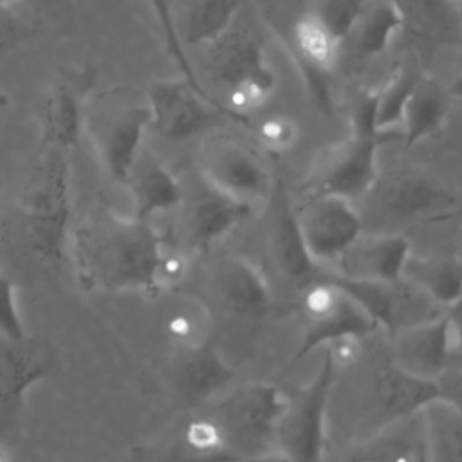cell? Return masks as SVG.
<instances>
[{
	"mask_svg": "<svg viewBox=\"0 0 462 462\" xmlns=\"http://www.w3.org/2000/svg\"><path fill=\"white\" fill-rule=\"evenodd\" d=\"M70 256L81 285L101 292H159V269L168 244L153 222L110 209L70 231Z\"/></svg>",
	"mask_w": 462,
	"mask_h": 462,
	"instance_id": "obj_1",
	"label": "cell"
},
{
	"mask_svg": "<svg viewBox=\"0 0 462 462\" xmlns=\"http://www.w3.org/2000/svg\"><path fill=\"white\" fill-rule=\"evenodd\" d=\"M180 442L184 451L199 462H238L226 428L213 413L191 417L180 431Z\"/></svg>",
	"mask_w": 462,
	"mask_h": 462,
	"instance_id": "obj_31",
	"label": "cell"
},
{
	"mask_svg": "<svg viewBox=\"0 0 462 462\" xmlns=\"http://www.w3.org/2000/svg\"><path fill=\"white\" fill-rule=\"evenodd\" d=\"M370 193H375L379 208L397 220L433 217L455 206V195L449 188L424 171H399L386 179L379 177Z\"/></svg>",
	"mask_w": 462,
	"mask_h": 462,
	"instance_id": "obj_16",
	"label": "cell"
},
{
	"mask_svg": "<svg viewBox=\"0 0 462 462\" xmlns=\"http://www.w3.org/2000/svg\"><path fill=\"white\" fill-rule=\"evenodd\" d=\"M273 224H274L273 226V245H274V254H276L280 269L291 280H305V283L310 282L309 276L312 274L316 265L310 262V258L305 253V247H303L300 233H298L296 213L287 204L285 193H282V199L274 211Z\"/></svg>",
	"mask_w": 462,
	"mask_h": 462,
	"instance_id": "obj_29",
	"label": "cell"
},
{
	"mask_svg": "<svg viewBox=\"0 0 462 462\" xmlns=\"http://www.w3.org/2000/svg\"><path fill=\"white\" fill-rule=\"evenodd\" d=\"M402 280L420 291L440 310H446L462 300V258L451 253L411 254Z\"/></svg>",
	"mask_w": 462,
	"mask_h": 462,
	"instance_id": "obj_25",
	"label": "cell"
},
{
	"mask_svg": "<svg viewBox=\"0 0 462 462\" xmlns=\"http://www.w3.org/2000/svg\"><path fill=\"white\" fill-rule=\"evenodd\" d=\"M42 9H60L63 5V0H32Z\"/></svg>",
	"mask_w": 462,
	"mask_h": 462,
	"instance_id": "obj_45",
	"label": "cell"
},
{
	"mask_svg": "<svg viewBox=\"0 0 462 462\" xmlns=\"http://www.w3.org/2000/svg\"><path fill=\"white\" fill-rule=\"evenodd\" d=\"M402 31V18L392 0H366L352 32L354 56L361 61L374 60L386 51L392 38Z\"/></svg>",
	"mask_w": 462,
	"mask_h": 462,
	"instance_id": "obj_26",
	"label": "cell"
},
{
	"mask_svg": "<svg viewBox=\"0 0 462 462\" xmlns=\"http://www.w3.org/2000/svg\"><path fill=\"white\" fill-rule=\"evenodd\" d=\"M375 90L361 94L350 114V134L334 148L314 175V193H334L357 200L368 195L377 179V148L383 135L374 126Z\"/></svg>",
	"mask_w": 462,
	"mask_h": 462,
	"instance_id": "obj_4",
	"label": "cell"
},
{
	"mask_svg": "<svg viewBox=\"0 0 462 462\" xmlns=\"http://www.w3.org/2000/svg\"><path fill=\"white\" fill-rule=\"evenodd\" d=\"M0 462H7V458H5V453L0 449Z\"/></svg>",
	"mask_w": 462,
	"mask_h": 462,
	"instance_id": "obj_48",
	"label": "cell"
},
{
	"mask_svg": "<svg viewBox=\"0 0 462 462\" xmlns=\"http://www.w3.org/2000/svg\"><path fill=\"white\" fill-rule=\"evenodd\" d=\"M301 343L292 357L300 361L316 348L339 339H365L377 328L365 309L332 278L310 280L301 287Z\"/></svg>",
	"mask_w": 462,
	"mask_h": 462,
	"instance_id": "obj_6",
	"label": "cell"
},
{
	"mask_svg": "<svg viewBox=\"0 0 462 462\" xmlns=\"http://www.w3.org/2000/svg\"><path fill=\"white\" fill-rule=\"evenodd\" d=\"M148 2H150V5L153 7V11H155V14H157V20H159V23H161V27H162L168 54H170L171 60L177 63V67H179V70L182 72L184 79H186L202 97H206L208 101H211V103L217 105L218 108H222V110H226V112H229V114H240V116H242L244 112L235 110V108H231V106H227V105L217 101V99L200 85L199 76L195 74V70H193V67H191V63H189L188 56H186L184 45L180 43V38H179V32H177V23H175V18H173V14H171L170 2H168V0H148Z\"/></svg>",
	"mask_w": 462,
	"mask_h": 462,
	"instance_id": "obj_35",
	"label": "cell"
},
{
	"mask_svg": "<svg viewBox=\"0 0 462 462\" xmlns=\"http://www.w3.org/2000/svg\"><path fill=\"white\" fill-rule=\"evenodd\" d=\"M448 327H449V337L453 346V356L462 359V300L453 303L444 310Z\"/></svg>",
	"mask_w": 462,
	"mask_h": 462,
	"instance_id": "obj_43",
	"label": "cell"
},
{
	"mask_svg": "<svg viewBox=\"0 0 462 462\" xmlns=\"http://www.w3.org/2000/svg\"><path fill=\"white\" fill-rule=\"evenodd\" d=\"M402 18V32L406 34L413 52L426 67L439 52L449 45H457L460 38L458 4L449 0H392Z\"/></svg>",
	"mask_w": 462,
	"mask_h": 462,
	"instance_id": "obj_17",
	"label": "cell"
},
{
	"mask_svg": "<svg viewBox=\"0 0 462 462\" xmlns=\"http://www.w3.org/2000/svg\"><path fill=\"white\" fill-rule=\"evenodd\" d=\"M439 402L462 415V366L455 372L448 370L439 381Z\"/></svg>",
	"mask_w": 462,
	"mask_h": 462,
	"instance_id": "obj_42",
	"label": "cell"
},
{
	"mask_svg": "<svg viewBox=\"0 0 462 462\" xmlns=\"http://www.w3.org/2000/svg\"><path fill=\"white\" fill-rule=\"evenodd\" d=\"M233 366L211 343L179 350V357L171 368L173 390L191 408L220 397L233 386Z\"/></svg>",
	"mask_w": 462,
	"mask_h": 462,
	"instance_id": "obj_20",
	"label": "cell"
},
{
	"mask_svg": "<svg viewBox=\"0 0 462 462\" xmlns=\"http://www.w3.org/2000/svg\"><path fill=\"white\" fill-rule=\"evenodd\" d=\"M260 135L271 150H285L296 139V128L285 117H274L260 126Z\"/></svg>",
	"mask_w": 462,
	"mask_h": 462,
	"instance_id": "obj_41",
	"label": "cell"
},
{
	"mask_svg": "<svg viewBox=\"0 0 462 462\" xmlns=\"http://www.w3.org/2000/svg\"><path fill=\"white\" fill-rule=\"evenodd\" d=\"M213 285L222 307L235 318L260 319L273 309L269 278L242 254H224L215 262Z\"/></svg>",
	"mask_w": 462,
	"mask_h": 462,
	"instance_id": "obj_15",
	"label": "cell"
},
{
	"mask_svg": "<svg viewBox=\"0 0 462 462\" xmlns=\"http://www.w3.org/2000/svg\"><path fill=\"white\" fill-rule=\"evenodd\" d=\"M453 357L444 310L390 336V363L411 377L437 383L449 370Z\"/></svg>",
	"mask_w": 462,
	"mask_h": 462,
	"instance_id": "obj_13",
	"label": "cell"
},
{
	"mask_svg": "<svg viewBox=\"0 0 462 462\" xmlns=\"http://www.w3.org/2000/svg\"><path fill=\"white\" fill-rule=\"evenodd\" d=\"M20 229L29 254L60 269L70 242V173L67 152L43 148L20 199Z\"/></svg>",
	"mask_w": 462,
	"mask_h": 462,
	"instance_id": "obj_2",
	"label": "cell"
},
{
	"mask_svg": "<svg viewBox=\"0 0 462 462\" xmlns=\"http://www.w3.org/2000/svg\"><path fill=\"white\" fill-rule=\"evenodd\" d=\"M449 2H455V4H460V0H449Z\"/></svg>",
	"mask_w": 462,
	"mask_h": 462,
	"instance_id": "obj_49",
	"label": "cell"
},
{
	"mask_svg": "<svg viewBox=\"0 0 462 462\" xmlns=\"http://www.w3.org/2000/svg\"><path fill=\"white\" fill-rule=\"evenodd\" d=\"M365 4L366 0H323L314 14L341 45L352 32Z\"/></svg>",
	"mask_w": 462,
	"mask_h": 462,
	"instance_id": "obj_36",
	"label": "cell"
},
{
	"mask_svg": "<svg viewBox=\"0 0 462 462\" xmlns=\"http://www.w3.org/2000/svg\"><path fill=\"white\" fill-rule=\"evenodd\" d=\"M25 336L27 332L16 300V285L0 271V337L22 339Z\"/></svg>",
	"mask_w": 462,
	"mask_h": 462,
	"instance_id": "obj_38",
	"label": "cell"
},
{
	"mask_svg": "<svg viewBox=\"0 0 462 462\" xmlns=\"http://www.w3.org/2000/svg\"><path fill=\"white\" fill-rule=\"evenodd\" d=\"M424 411L379 426L352 446L345 462H426Z\"/></svg>",
	"mask_w": 462,
	"mask_h": 462,
	"instance_id": "obj_21",
	"label": "cell"
},
{
	"mask_svg": "<svg viewBox=\"0 0 462 462\" xmlns=\"http://www.w3.org/2000/svg\"><path fill=\"white\" fill-rule=\"evenodd\" d=\"M56 365L54 346L42 337H0V406H18L27 390L47 379Z\"/></svg>",
	"mask_w": 462,
	"mask_h": 462,
	"instance_id": "obj_19",
	"label": "cell"
},
{
	"mask_svg": "<svg viewBox=\"0 0 462 462\" xmlns=\"http://www.w3.org/2000/svg\"><path fill=\"white\" fill-rule=\"evenodd\" d=\"M439 401V384L422 381L388 363L375 379V406L379 426L424 411Z\"/></svg>",
	"mask_w": 462,
	"mask_h": 462,
	"instance_id": "obj_23",
	"label": "cell"
},
{
	"mask_svg": "<svg viewBox=\"0 0 462 462\" xmlns=\"http://www.w3.org/2000/svg\"><path fill=\"white\" fill-rule=\"evenodd\" d=\"M125 186L130 195V215L139 220H150L170 213L182 204L184 191L179 179L155 155L141 152Z\"/></svg>",
	"mask_w": 462,
	"mask_h": 462,
	"instance_id": "obj_22",
	"label": "cell"
},
{
	"mask_svg": "<svg viewBox=\"0 0 462 462\" xmlns=\"http://www.w3.org/2000/svg\"><path fill=\"white\" fill-rule=\"evenodd\" d=\"M213 415L222 422L236 460L274 446L289 395L271 381L229 386L217 397Z\"/></svg>",
	"mask_w": 462,
	"mask_h": 462,
	"instance_id": "obj_5",
	"label": "cell"
},
{
	"mask_svg": "<svg viewBox=\"0 0 462 462\" xmlns=\"http://www.w3.org/2000/svg\"><path fill=\"white\" fill-rule=\"evenodd\" d=\"M292 60L301 74L303 85L307 88L309 99L312 101V105L325 116H330L334 110V101H332V92H330V79H328V72L327 69H321L314 63H310L309 60L298 56L294 51H291Z\"/></svg>",
	"mask_w": 462,
	"mask_h": 462,
	"instance_id": "obj_37",
	"label": "cell"
},
{
	"mask_svg": "<svg viewBox=\"0 0 462 462\" xmlns=\"http://www.w3.org/2000/svg\"><path fill=\"white\" fill-rule=\"evenodd\" d=\"M458 13H460V38H458V45H460V69H462V0L458 4Z\"/></svg>",
	"mask_w": 462,
	"mask_h": 462,
	"instance_id": "obj_47",
	"label": "cell"
},
{
	"mask_svg": "<svg viewBox=\"0 0 462 462\" xmlns=\"http://www.w3.org/2000/svg\"><path fill=\"white\" fill-rule=\"evenodd\" d=\"M411 254V242L401 233H363L334 263L332 274L365 282H399Z\"/></svg>",
	"mask_w": 462,
	"mask_h": 462,
	"instance_id": "obj_18",
	"label": "cell"
},
{
	"mask_svg": "<svg viewBox=\"0 0 462 462\" xmlns=\"http://www.w3.org/2000/svg\"><path fill=\"white\" fill-rule=\"evenodd\" d=\"M375 321L377 328L384 330L388 337L399 328L411 323L433 318L437 314L424 312L426 309H437L420 291L410 285L406 280L399 282H365L348 280L330 274Z\"/></svg>",
	"mask_w": 462,
	"mask_h": 462,
	"instance_id": "obj_14",
	"label": "cell"
},
{
	"mask_svg": "<svg viewBox=\"0 0 462 462\" xmlns=\"http://www.w3.org/2000/svg\"><path fill=\"white\" fill-rule=\"evenodd\" d=\"M164 327L177 350H188L211 343L215 321L213 312L204 300L197 296H182L168 312Z\"/></svg>",
	"mask_w": 462,
	"mask_h": 462,
	"instance_id": "obj_30",
	"label": "cell"
},
{
	"mask_svg": "<svg viewBox=\"0 0 462 462\" xmlns=\"http://www.w3.org/2000/svg\"><path fill=\"white\" fill-rule=\"evenodd\" d=\"M150 128L146 97L137 99L128 88L114 87L87 103L85 125L94 153L105 175L125 184L143 152V139Z\"/></svg>",
	"mask_w": 462,
	"mask_h": 462,
	"instance_id": "obj_3",
	"label": "cell"
},
{
	"mask_svg": "<svg viewBox=\"0 0 462 462\" xmlns=\"http://www.w3.org/2000/svg\"><path fill=\"white\" fill-rule=\"evenodd\" d=\"M238 462H294V460L283 449H280L278 446H271V448H265L262 451L251 453V455L240 458Z\"/></svg>",
	"mask_w": 462,
	"mask_h": 462,
	"instance_id": "obj_44",
	"label": "cell"
},
{
	"mask_svg": "<svg viewBox=\"0 0 462 462\" xmlns=\"http://www.w3.org/2000/svg\"><path fill=\"white\" fill-rule=\"evenodd\" d=\"M240 0H195L188 7L180 27H177L180 43L211 45L224 36L236 20Z\"/></svg>",
	"mask_w": 462,
	"mask_h": 462,
	"instance_id": "obj_28",
	"label": "cell"
},
{
	"mask_svg": "<svg viewBox=\"0 0 462 462\" xmlns=\"http://www.w3.org/2000/svg\"><path fill=\"white\" fill-rule=\"evenodd\" d=\"M417 81L419 78L413 74V70L404 65H397L386 83L375 90L374 126L381 135L402 123L406 101Z\"/></svg>",
	"mask_w": 462,
	"mask_h": 462,
	"instance_id": "obj_33",
	"label": "cell"
},
{
	"mask_svg": "<svg viewBox=\"0 0 462 462\" xmlns=\"http://www.w3.org/2000/svg\"><path fill=\"white\" fill-rule=\"evenodd\" d=\"M449 90H451V94H453L455 97H458V99L462 101V72L453 79Z\"/></svg>",
	"mask_w": 462,
	"mask_h": 462,
	"instance_id": "obj_46",
	"label": "cell"
},
{
	"mask_svg": "<svg viewBox=\"0 0 462 462\" xmlns=\"http://www.w3.org/2000/svg\"><path fill=\"white\" fill-rule=\"evenodd\" d=\"M448 101L440 87L430 79H419L411 90L402 114V141L410 150L424 137L433 135L444 123Z\"/></svg>",
	"mask_w": 462,
	"mask_h": 462,
	"instance_id": "obj_27",
	"label": "cell"
},
{
	"mask_svg": "<svg viewBox=\"0 0 462 462\" xmlns=\"http://www.w3.org/2000/svg\"><path fill=\"white\" fill-rule=\"evenodd\" d=\"M251 211L253 208L208 189V193L193 204L188 215V240L191 251H209L229 236Z\"/></svg>",
	"mask_w": 462,
	"mask_h": 462,
	"instance_id": "obj_24",
	"label": "cell"
},
{
	"mask_svg": "<svg viewBox=\"0 0 462 462\" xmlns=\"http://www.w3.org/2000/svg\"><path fill=\"white\" fill-rule=\"evenodd\" d=\"M298 56L309 60L310 63L330 70L339 51V43L323 27L319 18L312 14H303L296 20L292 29V49Z\"/></svg>",
	"mask_w": 462,
	"mask_h": 462,
	"instance_id": "obj_34",
	"label": "cell"
},
{
	"mask_svg": "<svg viewBox=\"0 0 462 462\" xmlns=\"http://www.w3.org/2000/svg\"><path fill=\"white\" fill-rule=\"evenodd\" d=\"M188 273H189V253H186L184 249H175L168 245L159 269L161 291L180 285L186 280Z\"/></svg>",
	"mask_w": 462,
	"mask_h": 462,
	"instance_id": "obj_40",
	"label": "cell"
},
{
	"mask_svg": "<svg viewBox=\"0 0 462 462\" xmlns=\"http://www.w3.org/2000/svg\"><path fill=\"white\" fill-rule=\"evenodd\" d=\"M18 5L0 4V58L31 38L34 27L18 13Z\"/></svg>",
	"mask_w": 462,
	"mask_h": 462,
	"instance_id": "obj_39",
	"label": "cell"
},
{
	"mask_svg": "<svg viewBox=\"0 0 462 462\" xmlns=\"http://www.w3.org/2000/svg\"><path fill=\"white\" fill-rule=\"evenodd\" d=\"M150 128L168 143H182L206 130L217 116L249 125L245 114H229L202 97L184 78L150 83L146 94Z\"/></svg>",
	"mask_w": 462,
	"mask_h": 462,
	"instance_id": "obj_12",
	"label": "cell"
},
{
	"mask_svg": "<svg viewBox=\"0 0 462 462\" xmlns=\"http://www.w3.org/2000/svg\"><path fill=\"white\" fill-rule=\"evenodd\" d=\"M208 65L213 79L224 85L235 106L263 103L276 87L260 40L247 29H229L208 45Z\"/></svg>",
	"mask_w": 462,
	"mask_h": 462,
	"instance_id": "obj_9",
	"label": "cell"
},
{
	"mask_svg": "<svg viewBox=\"0 0 462 462\" xmlns=\"http://www.w3.org/2000/svg\"><path fill=\"white\" fill-rule=\"evenodd\" d=\"M424 417L428 462H462V415L437 401Z\"/></svg>",
	"mask_w": 462,
	"mask_h": 462,
	"instance_id": "obj_32",
	"label": "cell"
},
{
	"mask_svg": "<svg viewBox=\"0 0 462 462\" xmlns=\"http://www.w3.org/2000/svg\"><path fill=\"white\" fill-rule=\"evenodd\" d=\"M426 462H428V460H426Z\"/></svg>",
	"mask_w": 462,
	"mask_h": 462,
	"instance_id": "obj_50",
	"label": "cell"
},
{
	"mask_svg": "<svg viewBox=\"0 0 462 462\" xmlns=\"http://www.w3.org/2000/svg\"><path fill=\"white\" fill-rule=\"evenodd\" d=\"M199 173L208 189L253 209L269 202L274 193L267 164L256 152L231 137H213L204 143Z\"/></svg>",
	"mask_w": 462,
	"mask_h": 462,
	"instance_id": "obj_8",
	"label": "cell"
},
{
	"mask_svg": "<svg viewBox=\"0 0 462 462\" xmlns=\"http://www.w3.org/2000/svg\"><path fill=\"white\" fill-rule=\"evenodd\" d=\"M96 79L92 65L67 67L54 76L38 108L42 148L69 152L78 144Z\"/></svg>",
	"mask_w": 462,
	"mask_h": 462,
	"instance_id": "obj_11",
	"label": "cell"
},
{
	"mask_svg": "<svg viewBox=\"0 0 462 462\" xmlns=\"http://www.w3.org/2000/svg\"><path fill=\"white\" fill-rule=\"evenodd\" d=\"M294 213L301 244L316 267L334 265L365 233L356 202L341 195L312 193Z\"/></svg>",
	"mask_w": 462,
	"mask_h": 462,
	"instance_id": "obj_10",
	"label": "cell"
},
{
	"mask_svg": "<svg viewBox=\"0 0 462 462\" xmlns=\"http://www.w3.org/2000/svg\"><path fill=\"white\" fill-rule=\"evenodd\" d=\"M337 368L327 352L312 379L292 397L276 430L274 446L283 449L294 462H325L327 455V417Z\"/></svg>",
	"mask_w": 462,
	"mask_h": 462,
	"instance_id": "obj_7",
	"label": "cell"
}]
</instances>
